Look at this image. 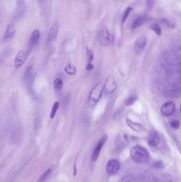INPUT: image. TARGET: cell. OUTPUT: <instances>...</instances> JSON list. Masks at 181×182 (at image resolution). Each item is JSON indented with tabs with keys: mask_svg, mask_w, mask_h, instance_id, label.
<instances>
[{
	"mask_svg": "<svg viewBox=\"0 0 181 182\" xmlns=\"http://www.w3.org/2000/svg\"><path fill=\"white\" fill-rule=\"evenodd\" d=\"M65 73L69 75H75L77 73V68L73 63H69L64 67Z\"/></svg>",
	"mask_w": 181,
	"mask_h": 182,
	"instance_id": "cell-15",
	"label": "cell"
},
{
	"mask_svg": "<svg viewBox=\"0 0 181 182\" xmlns=\"http://www.w3.org/2000/svg\"><path fill=\"white\" fill-rule=\"evenodd\" d=\"M86 52H87V57H88V62H92V61L94 58V54H93L92 51L88 48H87Z\"/></svg>",
	"mask_w": 181,
	"mask_h": 182,
	"instance_id": "cell-26",
	"label": "cell"
},
{
	"mask_svg": "<svg viewBox=\"0 0 181 182\" xmlns=\"http://www.w3.org/2000/svg\"><path fill=\"white\" fill-rule=\"evenodd\" d=\"M16 28L13 23H10L8 26L5 33L4 35V40H9L12 39L15 35Z\"/></svg>",
	"mask_w": 181,
	"mask_h": 182,
	"instance_id": "cell-13",
	"label": "cell"
},
{
	"mask_svg": "<svg viewBox=\"0 0 181 182\" xmlns=\"http://www.w3.org/2000/svg\"><path fill=\"white\" fill-rule=\"evenodd\" d=\"M160 137L155 130H151L149 133L148 137V145L152 148H156L160 143Z\"/></svg>",
	"mask_w": 181,
	"mask_h": 182,
	"instance_id": "cell-7",
	"label": "cell"
},
{
	"mask_svg": "<svg viewBox=\"0 0 181 182\" xmlns=\"http://www.w3.org/2000/svg\"><path fill=\"white\" fill-rule=\"evenodd\" d=\"M52 168H48L46 170L45 172H44V173L42 174V175L40 176L38 180V182H44L47 180V178H48V176L50 175V173H52Z\"/></svg>",
	"mask_w": 181,
	"mask_h": 182,
	"instance_id": "cell-18",
	"label": "cell"
},
{
	"mask_svg": "<svg viewBox=\"0 0 181 182\" xmlns=\"http://www.w3.org/2000/svg\"><path fill=\"white\" fill-rule=\"evenodd\" d=\"M106 136H104L101 140H100L99 142L98 143L97 145H96L95 148L94 149L93 151V153L92 155V161H96L97 159H98V157L100 154V151L102 149L103 145H105L106 141Z\"/></svg>",
	"mask_w": 181,
	"mask_h": 182,
	"instance_id": "cell-11",
	"label": "cell"
},
{
	"mask_svg": "<svg viewBox=\"0 0 181 182\" xmlns=\"http://www.w3.org/2000/svg\"><path fill=\"white\" fill-rule=\"evenodd\" d=\"M133 10V8H132L131 6H129L127 7V8L125 9V11L123 12V15H122V23H124L126 20L127 19V17L129 16L130 13H131V11Z\"/></svg>",
	"mask_w": 181,
	"mask_h": 182,
	"instance_id": "cell-22",
	"label": "cell"
},
{
	"mask_svg": "<svg viewBox=\"0 0 181 182\" xmlns=\"http://www.w3.org/2000/svg\"><path fill=\"white\" fill-rule=\"evenodd\" d=\"M150 27H151V29L154 31L157 35L160 36L162 35V30H161L160 26L157 24L153 23L151 25Z\"/></svg>",
	"mask_w": 181,
	"mask_h": 182,
	"instance_id": "cell-23",
	"label": "cell"
},
{
	"mask_svg": "<svg viewBox=\"0 0 181 182\" xmlns=\"http://www.w3.org/2000/svg\"><path fill=\"white\" fill-rule=\"evenodd\" d=\"M160 22L163 25L169 28L172 29L175 27V24L166 18H163L162 19H160Z\"/></svg>",
	"mask_w": 181,
	"mask_h": 182,
	"instance_id": "cell-21",
	"label": "cell"
},
{
	"mask_svg": "<svg viewBox=\"0 0 181 182\" xmlns=\"http://www.w3.org/2000/svg\"><path fill=\"white\" fill-rule=\"evenodd\" d=\"M60 106V103L58 101H56L54 103L53 105V107L52 108V110L50 111V119H53L55 116L56 115V112L58 110V108Z\"/></svg>",
	"mask_w": 181,
	"mask_h": 182,
	"instance_id": "cell-19",
	"label": "cell"
},
{
	"mask_svg": "<svg viewBox=\"0 0 181 182\" xmlns=\"http://www.w3.org/2000/svg\"><path fill=\"white\" fill-rule=\"evenodd\" d=\"M176 106L173 101H167L162 105L160 112L164 116H169L173 114L175 111Z\"/></svg>",
	"mask_w": 181,
	"mask_h": 182,
	"instance_id": "cell-6",
	"label": "cell"
},
{
	"mask_svg": "<svg viewBox=\"0 0 181 182\" xmlns=\"http://www.w3.org/2000/svg\"><path fill=\"white\" fill-rule=\"evenodd\" d=\"M169 125L173 129L177 130L180 127V123L177 120H173L169 122Z\"/></svg>",
	"mask_w": 181,
	"mask_h": 182,
	"instance_id": "cell-25",
	"label": "cell"
},
{
	"mask_svg": "<svg viewBox=\"0 0 181 182\" xmlns=\"http://www.w3.org/2000/svg\"><path fill=\"white\" fill-rule=\"evenodd\" d=\"M104 88L102 82L99 83L92 89L90 92L88 98V103L90 106L93 107L97 104V103L100 100Z\"/></svg>",
	"mask_w": 181,
	"mask_h": 182,
	"instance_id": "cell-3",
	"label": "cell"
},
{
	"mask_svg": "<svg viewBox=\"0 0 181 182\" xmlns=\"http://www.w3.org/2000/svg\"><path fill=\"white\" fill-rule=\"evenodd\" d=\"M27 59V54L23 50L19 51L17 53L15 60V66L16 68H19L25 62Z\"/></svg>",
	"mask_w": 181,
	"mask_h": 182,
	"instance_id": "cell-10",
	"label": "cell"
},
{
	"mask_svg": "<svg viewBox=\"0 0 181 182\" xmlns=\"http://www.w3.org/2000/svg\"><path fill=\"white\" fill-rule=\"evenodd\" d=\"M117 87V82L114 76L110 75L106 78L105 83L103 84L104 92L107 94H112L116 90Z\"/></svg>",
	"mask_w": 181,
	"mask_h": 182,
	"instance_id": "cell-5",
	"label": "cell"
},
{
	"mask_svg": "<svg viewBox=\"0 0 181 182\" xmlns=\"http://www.w3.org/2000/svg\"><path fill=\"white\" fill-rule=\"evenodd\" d=\"M126 122L128 126L132 129L133 130L136 131V132H140L144 130V128L139 123H137L135 122H133L130 120L127 119Z\"/></svg>",
	"mask_w": 181,
	"mask_h": 182,
	"instance_id": "cell-14",
	"label": "cell"
},
{
	"mask_svg": "<svg viewBox=\"0 0 181 182\" xmlns=\"http://www.w3.org/2000/svg\"><path fill=\"white\" fill-rule=\"evenodd\" d=\"M53 86L55 91L57 92H60L62 91L63 88V81L61 78H57L54 80Z\"/></svg>",
	"mask_w": 181,
	"mask_h": 182,
	"instance_id": "cell-17",
	"label": "cell"
},
{
	"mask_svg": "<svg viewBox=\"0 0 181 182\" xmlns=\"http://www.w3.org/2000/svg\"><path fill=\"white\" fill-rule=\"evenodd\" d=\"M146 10L147 12H150L154 6L155 0H146Z\"/></svg>",
	"mask_w": 181,
	"mask_h": 182,
	"instance_id": "cell-24",
	"label": "cell"
},
{
	"mask_svg": "<svg viewBox=\"0 0 181 182\" xmlns=\"http://www.w3.org/2000/svg\"><path fill=\"white\" fill-rule=\"evenodd\" d=\"M45 0H38V1H39V3H40V4H43L44 2H45Z\"/></svg>",
	"mask_w": 181,
	"mask_h": 182,
	"instance_id": "cell-28",
	"label": "cell"
},
{
	"mask_svg": "<svg viewBox=\"0 0 181 182\" xmlns=\"http://www.w3.org/2000/svg\"><path fill=\"white\" fill-rule=\"evenodd\" d=\"M137 100V96L135 95H132L129 96L128 98L125 101V105L127 107L131 106Z\"/></svg>",
	"mask_w": 181,
	"mask_h": 182,
	"instance_id": "cell-20",
	"label": "cell"
},
{
	"mask_svg": "<svg viewBox=\"0 0 181 182\" xmlns=\"http://www.w3.org/2000/svg\"><path fill=\"white\" fill-rule=\"evenodd\" d=\"M148 44V38L145 35L140 36L136 40L134 46V50L136 55H140L144 52Z\"/></svg>",
	"mask_w": 181,
	"mask_h": 182,
	"instance_id": "cell-4",
	"label": "cell"
},
{
	"mask_svg": "<svg viewBox=\"0 0 181 182\" xmlns=\"http://www.w3.org/2000/svg\"><path fill=\"white\" fill-rule=\"evenodd\" d=\"M94 66L92 63L90 62H88L87 65L86 66V70L87 71H91L92 69H94Z\"/></svg>",
	"mask_w": 181,
	"mask_h": 182,
	"instance_id": "cell-27",
	"label": "cell"
},
{
	"mask_svg": "<svg viewBox=\"0 0 181 182\" xmlns=\"http://www.w3.org/2000/svg\"><path fill=\"white\" fill-rule=\"evenodd\" d=\"M120 167V164L119 161L115 159H112L108 161L107 164L106 170L110 175H114L119 171Z\"/></svg>",
	"mask_w": 181,
	"mask_h": 182,
	"instance_id": "cell-8",
	"label": "cell"
},
{
	"mask_svg": "<svg viewBox=\"0 0 181 182\" xmlns=\"http://www.w3.org/2000/svg\"><path fill=\"white\" fill-rule=\"evenodd\" d=\"M98 44L102 46H110L114 45V36L110 34L106 27L102 28L97 38Z\"/></svg>",
	"mask_w": 181,
	"mask_h": 182,
	"instance_id": "cell-2",
	"label": "cell"
},
{
	"mask_svg": "<svg viewBox=\"0 0 181 182\" xmlns=\"http://www.w3.org/2000/svg\"><path fill=\"white\" fill-rule=\"evenodd\" d=\"M40 38V30H34L31 34V37L29 42V46L31 48L35 46L38 44Z\"/></svg>",
	"mask_w": 181,
	"mask_h": 182,
	"instance_id": "cell-12",
	"label": "cell"
},
{
	"mask_svg": "<svg viewBox=\"0 0 181 182\" xmlns=\"http://www.w3.org/2000/svg\"><path fill=\"white\" fill-rule=\"evenodd\" d=\"M60 27L59 21H55L53 24L52 27L50 28L49 34H48V37H47V42H52L56 40V37L58 34V30Z\"/></svg>",
	"mask_w": 181,
	"mask_h": 182,
	"instance_id": "cell-9",
	"label": "cell"
},
{
	"mask_svg": "<svg viewBox=\"0 0 181 182\" xmlns=\"http://www.w3.org/2000/svg\"><path fill=\"white\" fill-rule=\"evenodd\" d=\"M146 18L144 16H140V17H137L132 23V28L135 29V28L141 26L146 21Z\"/></svg>",
	"mask_w": 181,
	"mask_h": 182,
	"instance_id": "cell-16",
	"label": "cell"
},
{
	"mask_svg": "<svg viewBox=\"0 0 181 182\" xmlns=\"http://www.w3.org/2000/svg\"><path fill=\"white\" fill-rule=\"evenodd\" d=\"M132 159L139 163H145L150 159V155L147 149L140 145L133 147L131 151Z\"/></svg>",
	"mask_w": 181,
	"mask_h": 182,
	"instance_id": "cell-1",
	"label": "cell"
}]
</instances>
